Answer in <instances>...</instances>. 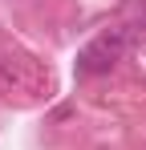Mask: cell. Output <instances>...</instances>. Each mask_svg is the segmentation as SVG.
Instances as JSON below:
<instances>
[{
	"mask_svg": "<svg viewBox=\"0 0 146 150\" xmlns=\"http://www.w3.org/2000/svg\"><path fill=\"white\" fill-rule=\"evenodd\" d=\"M122 45H126L122 33H106V37L89 41L85 49L77 53V73H106V69L122 57Z\"/></svg>",
	"mask_w": 146,
	"mask_h": 150,
	"instance_id": "1",
	"label": "cell"
}]
</instances>
